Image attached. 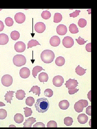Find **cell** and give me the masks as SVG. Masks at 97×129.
<instances>
[{"mask_svg":"<svg viewBox=\"0 0 97 129\" xmlns=\"http://www.w3.org/2000/svg\"><path fill=\"white\" fill-rule=\"evenodd\" d=\"M49 102L47 99L43 98L38 99L35 106L37 111L44 113L49 109Z\"/></svg>","mask_w":97,"mask_h":129,"instance_id":"cell-1","label":"cell"},{"mask_svg":"<svg viewBox=\"0 0 97 129\" xmlns=\"http://www.w3.org/2000/svg\"><path fill=\"white\" fill-rule=\"evenodd\" d=\"M55 57L54 52L50 50H45L43 51L41 54V58L44 63H49L52 62Z\"/></svg>","mask_w":97,"mask_h":129,"instance_id":"cell-2","label":"cell"},{"mask_svg":"<svg viewBox=\"0 0 97 129\" xmlns=\"http://www.w3.org/2000/svg\"><path fill=\"white\" fill-rule=\"evenodd\" d=\"M13 60L14 65L19 67L25 65L26 62V59L25 57L21 54L15 55L13 58Z\"/></svg>","mask_w":97,"mask_h":129,"instance_id":"cell-3","label":"cell"},{"mask_svg":"<svg viewBox=\"0 0 97 129\" xmlns=\"http://www.w3.org/2000/svg\"><path fill=\"white\" fill-rule=\"evenodd\" d=\"M2 83L4 86L9 87L11 86L13 82V78L12 77L8 74L5 75L2 77Z\"/></svg>","mask_w":97,"mask_h":129,"instance_id":"cell-4","label":"cell"},{"mask_svg":"<svg viewBox=\"0 0 97 129\" xmlns=\"http://www.w3.org/2000/svg\"><path fill=\"white\" fill-rule=\"evenodd\" d=\"M62 43L64 47L69 48L73 46L74 42L73 39L71 37L67 36L64 38L62 40Z\"/></svg>","mask_w":97,"mask_h":129,"instance_id":"cell-5","label":"cell"},{"mask_svg":"<svg viewBox=\"0 0 97 129\" xmlns=\"http://www.w3.org/2000/svg\"><path fill=\"white\" fill-rule=\"evenodd\" d=\"M14 49L17 52L22 53L25 50L26 45L23 42L19 41L15 44Z\"/></svg>","mask_w":97,"mask_h":129,"instance_id":"cell-6","label":"cell"},{"mask_svg":"<svg viewBox=\"0 0 97 129\" xmlns=\"http://www.w3.org/2000/svg\"><path fill=\"white\" fill-rule=\"evenodd\" d=\"M78 83L76 80L75 79H70L67 81L65 85H66V87L69 90L75 89L78 86Z\"/></svg>","mask_w":97,"mask_h":129,"instance_id":"cell-7","label":"cell"},{"mask_svg":"<svg viewBox=\"0 0 97 129\" xmlns=\"http://www.w3.org/2000/svg\"><path fill=\"white\" fill-rule=\"evenodd\" d=\"M53 84L55 87L61 86L64 82V79L61 76L58 75L54 77L53 80Z\"/></svg>","mask_w":97,"mask_h":129,"instance_id":"cell-8","label":"cell"},{"mask_svg":"<svg viewBox=\"0 0 97 129\" xmlns=\"http://www.w3.org/2000/svg\"><path fill=\"white\" fill-rule=\"evenodd\" d=\"M26 19L25 15L22 12L17 13L15 15V20L19 24H22L24 23Z\"/></svg>","mask_w":97,"mask_h":129,"instance_id":"cell-9","label":"cell"},{"mask_svg":"<svg viewBox=\"0 0 97 129\" xmlns=\"http://www.w3.org/2000/svg\"><path fill=\"white\" fill-rule=\"evenodd\" d=\"M46 28L45 24L42 22L37 23L35 26V30L39 34L43 33L45 30Z\"/></svg>","mask_w":97,"mask_h":129,"instance_id":"cell-10","label":"cell"},{"mask_svg":"<svg viewBox=\"0 0 97 129\" xmlns=\"http://www.w3.org/2000/svg\"><path fill=\"white\" fill-rule=\"evenodd\" d=\"M57 33L59 35H65L67 32V28L66 26L63 24H60L56 28Z\"/></svg>","mask_w":97,"mask_h":129,"instance_id":"cell-11","label":"cell"},{"mask_svg":"<svg viewBox=\"0 0 97 129\" xmlns=\"http://www.w3.org/2000/svg\"><path fill=\"white\" fill-rule=\"evenodd\" d=\"M30 73V71L28 68L26 67H24L20 70V75L21 78L26 79L29 76Z\"/></svg>","mask_w":97,"mask_h":129,"instance_id":"cell-12","label":"cell"},{"mask_svg":"<svg viewBox=\"0 0 97 129\" xmlns=\"http://www.w3.org/2000/svg\"><path fill=\"white\" fill-rule=\"evenodd\" d=\"M50 44L52 46L57 47L58 46L60 43V40L57 36H54L51 38L50 40Z\"/></svg>","mask_w":97,"mask_h":129,"instance_id":"cell-13","label":"cell"},{"mask_svg":"<svg viewBox=\"0 0 97 129\" xmlns=\"http://www.w3.org/2000/svg\"><path fill=\"white\" fill-rule=\"evenodd\" d=\"M77 119L78 122L80 124H84L87 122L88 118L85 114H82L78 116Z\"/></svg>","mask_w":97,"mask_h":129,"instance_id":"cell-14","label":"cell"},{"mask_svg":"<svg viewBox=\"0 0 97 129\" xmlns=\"http://www.w3.org/2000/svg\"><path fill=\"white\" fill-rule=\"evenodd\" d=\"M36 122V118L33 117L29 118L26 120L25 122L23 123L24 127H31L32 124Z\"/></svg>","mask_w":97,"mask_h":129,"instance_id":"cell-15","label":"cell"},{"mask_svg":"<svg viewBox=\"0 0 97 129\" xmlns=\"http://www.w3.org/2000/svg\"><path fill=\"white\" fill-rule=\"evenodd\" d=\"M74 108L76 112L78 113H80L83 112L84 107L82 103L79 101L75 103Z\"/></svg>","mask_w":97,"mask_h":129,"instance_id":"cell-16","label":"cell"},{"mask_svg":"<svg viewBox=\"0 0 97 129\" xmlns=\"http://www.w3.org/2000/svg\"><path fill=\"white\" fill-rule=\"evenodd\" d=\"M9 41L8 36L5 34H0V45H4L7 44Z\"/></svg>","mask_w":97,"mask_h":129,"instance_id":"cell-17","label":"cell"},{"mask_svg":"<svg viewBox=\"0 0 97 129\" xmlns=\"http://www.w3.org/2000/svg\"><path fill=\"white\" fill-rule=\"evenodd\" d=\"M59 107L62 110H66L69 108L70 103L67 100H63L60 101L59 103Z\"/></svg>","mask_w":97,"mask_h":129,"instance_id":"cell-18","label":"cell"},{"mask_svg":"<svg viewBox=\"0 0 97 129\" xmlns=\"http://www.w3.org/2000/svg\"><path fill=\"white\" fill-rule=\"evenodd\" d=\"M7 92L6 95L4 96L5 98V100L7 103H9L11 104V101L13 100L12 98L14 96L13 95L14 94V93L15 92L9 91H7Z\"/></svg>","mask_w":97,"mask_h":129,"instance_id":"cell-19","label":"cell"},{"mask_svg":"<svg viewBox=\"0 0 97 129\" xmlns=\"http://www.w3.org/2000/svg\"><path fill=\"white\" fill-rule=\"evenodd\" d=\"M38 78L40 82H43L44 84V82H47L49 77L46 73L42 72L39 75Z\"/></svg>","mask_w":97,"mask_h":129,"instance_id":"cell-20","label":"cell"},{"mask_svg":"<svg viewBox=\"0 0 97 129\" xmlns=\"http://www.w3.org/2000/svg\"><path fill=\"white\" fill-rule=\"evenodd\" d=\"M15 94L16 98L19 100H23L25 97L26 93L22 90H17Z\"/></svg>","mask_w":97,"mask_h":129,"instance_id":"cell-21","label":"cell"},{"mask_svg":"<svg viewBox=\"0 0 97 129\" xmlns=\"http://www.w3.org/2000/svg\"><path fill=\"white\" fill-rule=\"evenodd\" d=\"M14 120L16 123L20 124L23 121L24 117L23 115L22 114H17L14 116Z\"/></svg>","mask_w":97,"mask_h":129,"instance_id":"cell-22","label":"cell"},{"mask_svg":"<svg viewBox=\"0 0 97 129\" xmlns=\"http://www.w3.org/2000/svg\"><path fill=\"white\" fill-rule=\"evenodd\" d=\"M65 60L64 58L62 56L57 57L55 61V63L57 66L62 67L64 65Z\"/></svg>","mask_w":97,"mask_h":129,"instance_id":"cell-23","label":"cell"},{"mask_svg":"<svg viewBox=\"0 0 97 129\" xmlns=\"http://www.w3.org/2000/svg\"><path fill=\"white\" fill-rule=\"evenodd\" d=\"M43 70L45 71L42 67L36 66L34 67L32 70V75L35 78H36L38 73Z\"/></svg>","mask_w":97,"mask_h":129,"instance_id":"cell-24","label":"cell"},{"mask_svg":"<svg viewBox=\"0 0 97 129\" xmlns=\"http://www.w3.org/2000/svg\"><path fill=\"white\" fill-rule=\"evenodd\" d=\"M20 37V34L18 31L14 30L11 32V37L13 40H17L19 39Z\"/></svg>","mask_w":97,"mask_h":129,"instance_id":"cell-25","label":"cell"},{"mask_svg":"<svg viewBox=\"0 0 97 129\" xmlns=\"http://www.w3.org/2000/svg\"><path fill=\"white\" fill-rule=\"evenodd\" d=\"M87 69H84L78 65L75 69V72L78 75L81 76L84 75L86 73Z\"/></svg>","mask_w":97,"mask_h":129,"instance_id":"cell-26","label":"cell"},{"mask_svg":"<svg viewBox=\"0 0 97 129\" xmlns=\"http://www.w3.org/2000/svg\"><path fill=\"white\" fill-rule=\"evenodd\" d=\"M69 30L72 34H75L78 33L79 30L76 25L74 24H70L69 27Z\"/></svg>","mask_w":97,"mask_h":129,"instance_id":"cell-27","label":"cell"},{"mask_svg":"<svg viewBox=\"0 0 97 129\" xmlns=\"http://www.w3.org/2000/svg\"><path fill=\"white\" fill-rule=\"evenodd\" d=\"M33 92L34 93H36V95H38V96L41 94V89L40 87L38 86H33L30 89L29 92Z\"/></svg>","mask_w":97,"mask_h":129,"instance_id":"cell-28","label":"cell"},{"mask_svg":"<svg viewBox=\"0 0 97 129\" xmlns=\"http://www.w3.org/2000/svg\"><path fill=\"white\" fill-rule=\"evenodd\" d=\"M62 15L60 13H55L54 17V22L55 23H58L62 20Z\"/></svg>","mask_w":97,"mask_h":129,"instance_id":"cell-29","label":"cell"},{"mask_svg":"<svg viewBox=\"0 0 97 129\" xmlns=\"http://www.w3.org/2000/svg\"><path fill=\"white\" fill-rule=\"evenodd\" d=\"M34 99L31 96L28 97L26 100V104L29 106H32L35 103Z\"/></svg>","mask_w":97,"mask_h":129,"instance_id":"cell-30","label":"cell"},{"mask_svg":"<svg viewBox=\"0 0 97 129\" xmlns=\"http://www.w3.org/2000/svg\"><path fill=\"white\" fill-rule=\"evenodd\" d=\"M38 45H41L39 42L36 40H32L29 41L28 43V49L29 48H31L34 46H37Z\"/></svg>","mask_w":97,"mask_h":129,"instance_id":"cell-31","label":"cell"},{"mask_svg":"<svg viewBox=\"0 0 97 129\" xmlns=\"http://www.w3.org/2000/svg\"><path fill=\"white\" fill-rule=\"evenodd\" d=\"M41 15L43 19L45 20H47L51 18V15L49 11L46 10L42 12Z\"/></svg>","mask_w":97,"mask_h":129,"instance_id":"cell-32","label":"cell"},{"mask_svg":"<svg viewBox=\"0 0 97 129\" xmlns=\"http://www.w3.org/2000/svg\"><path fill=\"white\" fill-rule=\"evenodd\" d=\"M64 123L67 126H70L72 124L73 122V119L70 117L65 118L64 120Z\"/></svg>","mask_w":97,"mask_h":129,"instance_id":"cell-33","label":"cell"},{"mask_svg":"<svg viewBox=\"0 0 97 129\" xmlns=\"http://www.w3.org/2000/svg\"><path fill=\"white\" fill-rule=\"evenodd\" d=\"M7 116V112L6 110L3 109H0V119H4Z\"/></svg>","mask_w":97,"mask_h":129,"instance_id":"cell-34","label":"cell"},{"mask_svg":"<svg viewBox=\"0 0 97 129\" xmlns=\"http://www.w3.org/2000/svg\"><path fill=\"white\" fill-rule=\"evenodd\" d=\"M24 109L25 110L24 112L26 117H28L32 115V111L31 108L26 107L24 108Z\"/></svg>","mask_w":97,"mask_h":129,"instance_id":"cell-35","label":"cell"},{"mask_svg":"<svg viewBox=\"0 0 97 129\" xmlns=\"http://www.w3.org/2000/svg\"><path fill=\"white\" fill-rule=\"evenodd\" d=\"M44 94L45 96L50 98L53 95V92L50 89H47L44 91Z\"/></svg>","mask_w":97,"mask_h":129,"instance_id":"cell-36","label":"cell"},{"mask_svg":"<svg viewBox=\"0 0 97 129\" xmlns=\"http://www.w3.org/2000/svg\"><path fill=\"white\" fill-rule=\"evenodd\" d=\"M78 25L81 28H83L87 24L86 21L84 19H80L78 20Z\"/></svg>","mask_w":97,"mask_h":129,"instance_id":"cell-37","label":"cell"},{"mask_svg":"<svg viewBox=\"0 0 97 129\" xmlns=\"http://www.w3.org/2000/svg\"><path fill=\"white\" fill-rule=\"evenodd\" d=\"M5 22L6 25L9 27L12 26L14 23L13 19L10 17L7 18L5 19Z\"/></svg>","mask_w":97,"mask_h":129,"instance_id":"cell-38","label":"cell"},{"mask_svg":"<svg viewBox=\"0 0 97 129\" xmlns=\"http://www.w3.org/2000/svg\"><path fill=\"white\" fill-rule=\"evenodd\" d=\"M48 127H57V122L54 121H50L48 122L47 124Z\"/></svg>","mask_w":97,"mask_h":129,"instance_id":"cell-39","label":"cell"},{"mask_svg":"<svg viewBox=\"0 0 97 129\" xmlns=\"http://www.w3.org/2000/svg\"><path fill=\"white\" fill-rule=\"evenodd\" d=\"M76 40L77 43L80 45H83L84 44L86 43L87 41H85L84 39L79 37L78 39H76Z\"/></svg>","mask_w":97,"mask_h":129,"instance_id":"cell-40","label":"cell"},{"mask_svg":"<svg viewBox=\"0 0 97 129\" xmlns=\"http://www.w3.org/2000/svg\"><path fill=\"white\" fill-rule=\"evenodd\" d=\"M80 12V10H76L75 12L70 14V17L73 18H75L79 15V13Z\"/></svg>","mask_w":97,"mask_h":129,"instance_id":"cell-41","label":"cell"},{"mask_svg":"<svg viewBox=\"0 0 97 129\" xmlns=\"http://www.w3.org/2000/svg\"><path fill=\"white\" fill-rule=\"evenodd\" d=\"M33 127H45V125L43 123L41 122H37L33 125Z\"/></svg>","mask_w":97,"mask_h":129,"instance_id":"cell-42","label":"cell"},{"mask_svg":"<svg viewBox=\"0 0 97 129\" xmlns=\"http://www.w3.org/2000/svg\"><path fill=\"white\" fill-rule=\"evenodd\" d=\"M79 89H77L76 88H75L74 89H69L68 92L70 94H74L78 91Z\"/></svg>","mask_w":97,"mask_h":129,"instance_id":"cell-43","label":"cell"},{"mask_svg":"<svg viewBox=\"0 0 97 129\" xmlns=\"http://www.w3.org/2000/svg\"><path fill=\"white\" fill-rule=\"evenodd\" d=\"M91 106H89L87 107L86 110V114L89 116H91Z\"/></svg>","mask_w":97,"mask_h":129,"instance_id":"cell-44","label":"cell"},{"mask_svg":"<svg viewBox=\"0 0 97 129\" xmlns=\"http://www.w3.org/2000/svg\"><path fill=\"white\" fill-rule=\"evenodd\" d=\"M91 43H90L86 44V51L88 52H91Z\"/></svg>","mask_w":97,"mask_h":129,"instance_id":"cell-45","label":"cell"},{"mask_svg":"<svg viewBox=\"0 0 97 129\" xmlns=\"http://www.w3.org/2000/svg\"><path fill=\"white\" fill-rule=\"evenodd\" d=\"M79 101L82 103L83 104L84 108L86 107L88 105V102L86 100H82Z\"/></svg>","mask_w":97,"mask_h":129,"instance_id":"cell-46","label":"cell"},{"mask_svg":"<svg viewBox=\"0 0 97 129\" xmlns=\"http://www.w3.org/2000/svg\"><path fill=\"white\" fill-rule=\"evenodd\" d=\"M5 25L3 22L0 21V32L3 31L4 29Z\"/></svg>","mask_w":97,"mask_h":129,"instance_id":"cell-47","label":"cell"},{"mask_svg":"<svg viewBox=\"0 0 97 129\" xmlns=\"http://www.w3.org/2000/svg\"><path fill=\"white\" fill-rule=\"evenodd\" d=\"M88 98L89 99V100L90 101V102H91V99L90 98V96H91V91H90L89 92L88 94H87Z\"/></svg>","mask_w":97,"mask_h":129,"instance_id":"cell-48","label":"cell"},{"mask_svg":"<svg viewBox=\"0 0 97 129\" xmlns=\"http://www.w3.org/2000/svg\"><path fill=\"white\" fill-rule=\"evenodd\" d=\"M6 105L2 102H0V107L5 106Z\"/></svg>","mask_w":97,"mask_h":129,"instance_id":"cell-49","label":"cell"}]
</instances>
